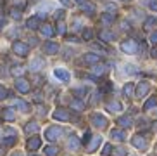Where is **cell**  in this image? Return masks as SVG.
Returning a JSON list of instances; mask_svg holds the SVG:
<instances>
[{
	"label": "cell",
	"mask_w": 157,
	"mask_h": 156,
	"mask_svg": "<svg viewBox=\"0 0 157 156\" xmlns=\"http://www.w3.org/2000/svg\"><path fill=\"white\" fill-rule=\"evenodd\" d=\"M92 137H93L92 133H90V132H86V133H85V137H83V142H85V144H88L90 141H92Z\"/></svg>",
	"instance_id": "42"
},
{
	"label": "cell",
	"mask_w": 157,
	"mask_h": 156,
	"mask_svg": "<svg viewBox=\"0 0 157 156\" xmlns=\"http://www.w3.org/2000/svg\"><path fill=\"white\" fill-rule=\"evenodd\" d=\"M40 31H42V35H45V37H54V35H56V30H54L50 24H42V26H40Z\"/></svg>",
	"instance_id": "20"
},
{
	"label": "cell",
	"mask_w": 157,
	"mask_h": 156,
	"mask_svg": "<svg viewBox=\"0 0 157 156\" xmlns=\"http://www.w3.org/2000/svg\"><path fill=\"white\" fill-rule=\"evenodd\" d=\"M12 156H23V154H21V153H14Z\"/></svg>",
	"instance_id": "52"
},
{
	"label": "cell",
	"mask_w": 157,
	"mask_h": 156,
	"mask_svg": "<svg viewBox=\"0 0 157 156\" xmlns=\"http://www.w3.org/2000/svg\"><path fill=\"white\" fill-rule=\"evenodd\" d=\"M150 55H152L154 59H157V47H154L152 51H150Z\"/></svg>",
	"instance_id": "46"
},
{
	"label": "cell",
	"mask_w": 157,
	"mask_h": 156,
	"mask_svg": "<svg viewBox=\"0 0 157 156\" xmlns=\"http://www.w3.org/2000/svg\"><path fill=\"white\" fill-rule=\"evenodd\" d=\"M62 4H64V5H71V2H69V0H62Z\"/></svg>",
	"instance_id": "50"
},
{
	"label": "cell",
	"mask_w": 157,
	"mask_h": 156,
	"mask_svg": "<svg viewBox=\"0 0 157 156\" xmlns=\"http://www.w3.org/2000/svg\"><path fill=\"white\" fill-rule=\"evenodd\" d=\"M62 133H64V130L60 129V127H56V125H54V127H48V129L45 130V137H47V141H52V142H54V141H57Z\"/></svg>",
	"instance_id": "3"
},
{
	"label": "cell",
	"mask_w": 157,
	"mask_h": 156,
	"mask_svg": "<svg viewBox=\"0 0 157 156\" xmlns=\"http://www.w3.org/2000/svg\"><path fill=\"white\" fill-rule=\"evenodd\" d=\"M102 21H104L105 24H111L112 21H114V16H112V14H109V12L102 14Z\"/></svg>",
	"instance_id": "33"
},
{
	"label": "cell",
	"mask_w": 157,
	"mask_h": 156,
	"mask_svg": "<svg viewBox=\"0 0 157 156\" xmlns=\"http://www.w3.org/2000/svg\"><path fill=\"white\" fill-rule=\"evenodd\" d=\"M117 125L123 127V129H129V127L133 125V120H131V116H129V115L119 116V118H117Z\"/></svg>",
	"instance_id": "13"
},
{
	"label": "cell",
	"mask_w": 157,
	"mask_h": 156,
	"mask_svg": "<svg viewBox=\"0 0 157 156\" xmlns=\"http://www.w3.org/2000/svg\"><path fill=\"white\" fill-rule=\"evenodd\" d=\"M83 61L85 63H88V64H98L102 61L100 54H93V52H88V54L83 55Z\"/></svg>",
	"instance_id": "9"
},
{
	"label": "cell",
	"mask_w": 157,
	"mask_h": 156,
	"mask_svg": "<svg viewBox=\"0 0 157 156\" xmlns=\"http://www.w3.org/2000/svg\"><path fill=\"white\" fill-rule=\"evenodd\" d=\"M90 121H92L93 123V127H97V129H105L107 127V123H109V121H107V118L105 116H102L100 113H93L92 116H90Z\"/></svg>",
	"instance_id": "4"
},
{
	"label": "cell",
	"mask_w": 157,
	"mask_h": 156,
	"mask_svg": "<svg viewBox=\"0 0 157 156\" xmlns=\"http://www.w3.org/2000/svg\"><path fill=\"white\" fill-rule=\"evenodd\" d=\"M2 118L7 120V121H12V120L16 118V113H14L12 109H10V108H7V109L2 111Z\"/></svg>",
	"instance_id": "24"
},
{
	"label": "cell",
	"mask_w": 157,
	"mask_h": 156,
	"mask_svg": "<svg viewBox=\"0 0 157 156\" xmlns=\"http://www.w3.org/2000/svg\"><path fill=\"white\" fill-rule=\"evenodd\" d=\"M16 88H17L19 92L26 94V92L31 90V85H29V82L26 78H17V80H16Z\"/></svg>",
	"instance_id": "7"
},
{
	"label": "cell",
	"mask_w": 157,
	"mask_h": 156,
	"mask_svg": "<svg viewBox=\"0 0 157 156\" xmlns=\"http://www.w3.org/2000/svg\"><path fill=\"white\" fill-rule=\"evenodd\" d=\"M38 130H40V125H38L36 121H28L26 127H24V132L26 133H36Z\"/></svg>",
	"instance_id": "18"
},
{
	"label": "cell",
	"mask_w": 157,
	"mask_h": 156,
	"mask_svg": "<svg viewBox=\"0 0 157 156\" xmlns=\"http://www.w3.org/2000/svg\"><path fill=\"white\" fill-rule=\"evenodd\" d=\"M40 146H42V141H40V137H36V135L28 139V142H26V147H28L29 151H36Z\"/></svg>",
	"instance_id": "12"
},
{
	"label": "cell",
	"mask_w": 157,
	"mask_h": 156,
	"mask_svg": "<svg viewBox=\"0 0 157 156\" xmlns=\"http://www.w3.org/2000/svg\"><path fill=\"white\" fill-rule=\"evenodd\" d=\"M92 38H93V30L85 28L83 30V40H92Z\"/></svg>",
	"instance_id": "32"
},
{
	"label": "cell",
	"mask_w": 157,
	"mask_h": 156,
	"mask_svg": "<svg viewBox=\"0 0 157 156\" xmlns=\"http://www.w3.org/2000/svg\"><path fill=\"white\" fill-rule=\"evenodd\" d=\"M7 97H9V90L4 85H0V99H7Z\"/></svg>",
	"instance_id": "37"
},
{
	"label": "cell",
	"mask_w": 157,
	"mask_h": 156,
	"mask_svg": "<svg viewBox=\"0 0 157 156\" xmlns=\"http://www.w3.org/2000/svg\"><path fill=\"white\" fill-rule=\"evenodd\" d=\"M57 33H60V35L66 33V24L62 23V21H59V24H57Z\"/></svg>",
	"instance_id": "38"
},
{
	"label": "cell",
	"mask_w": 157,
	"mask_h": 156,
	"mask_svg": "<svg viewBox=\"0 0 157 156\" xmlns=\"http://www.w3.org/2000/svg\"><path fill=\"white\" fill-rule=\"evenodd\" d=\"M121 24H123V30H128V28H129V26H128V23H126V21H123V23H121Z\"/></svg>",
	"instance_id": "49"
},
{
	"label": "cell",
	"mask_w": 157,
	"mask_h": 156,
	"mask_svg": "<svg viewBox=\"0 0 157 156\" xmlns=\"http://www.w3.org/2000/svg\"><path fill=\"white\" fill-rule=\"evenodd\" d=\"M57 153H59V149H57L56 146H47L45 147V154L47 156H57Z\"/></svg>",
	"instance_id": "30"
},
{
	"label": "cell",
	"mask_w": 157,
	"mask_h": 156,
	"mask_svg": "<svg viewBox=\"0 0 157 156\" xmlns=\"http://www.w3.org/2000/svg\"><path fill=\"white\" fill-rule=\"evenodd\" d=\"M10 14H12V18L14 19H21V10H19L17 7H14V9L10 10Z\"/></svg>",
	"instance_id": "40"
},
{
	"label": "cell",
	"mask_w": 157,
	"mask_h": 156,
	"mask_svg": "<svg viewBox=\"0 0 157 156\" xmlns=\"http://www.w3.org/2000/svg\"><path fill=\"white\" fill-rule=\"evenodd\" d=\"M111 137L116 139V141H124V139H126V133L123 132V130H119V129H114V130L111 132Z\"/></svg>",
	"instance_id": "22"
},
{
	"label": "cell",
	"mask_w": 157,
	"mask_h": 156,
	"mask_svg": "<svg viewBox=\"0 0 157 156\" xmlns=\"http://www.w3.org/2000/svg\"><path fill=\"white\" fill-rule=\"evenodd\" d=\"M71 108H73L74 111H83L85 109V104H83L81 99H73V101H71Z\"/></svg>",
	"instance_id": "25"
},
{
	"label": "cell",
	"mask_w": 157,
	"mask_h": 156,
	"mask_svg": "<svg viewBox=\"0 0 157 156\" xmlns=\"http://www.w3.org/2000/svg\"><path fill=\"white\" fill-rule=\"evenodd\" d=\"M105 108L109 111H111V113H119L121 109H123V106H121V102H117V101H109L105 104Z\"/></svg>",
	"instance_id": "17"
},
{
	"label": "cell",
	"mask_w": 157,
	"mask_h": 156,
	"mask_svg": "<svg viewBox=\"0 0 157 156\" xmlns=\"http://www.w3.org/2000/svg\"><path fill=\"white\" fill-rule=\"evenodd\" d=\"M26 26L29 28V30H36V28H40V19L35 16V18H29L28 21H26Z\"/></svg>",
	"instance_id": "23"
},
{
	"label": "cell",
	"mask_w": 157,
	"mask_h": 156,
	"mask_svg": "<svg viewBox=\"0 0 157 156\" xmlns=\"http://www.w3.org/2000/svg\"><path fill=\"white\" fill-rule=\"evenodd\" d=\"M123 94H124L126 97L133 96V94H135V85H133V83H131V82H128V83H126L124 87H123Z\"/></svg>",
	"instance_id": "27"
},
{
	"label": "cell",
	"mask_w": 157,
	"mask_h": 156,
	"mask_svg": "<svg viewBox=\"0 0 157 156\" xmlns=\"http://www.w3.org/2000/svg\"><path fill=\"white\" fill-rule=\"evenodd\" d=\"M131 144H133L135 147L142 149V151H145V149L148 147V141L145 137H142V135H135V137L131 139Z\"/></svg>",
	"instance_id": "5"
},
{
	"label": "cell",
	"mask_w": 157,
	"mask_h": 156,
	"mask_svg": "<svg viewBox=\"0 0 157 156\" xmlns=\"http://www.w3.org/2000/svg\"><path fill=\"white\" fill-rule=\"evenodd\" d=\"M155 24H157V18H152V16H148V18L145 19V23H143V28L150 30V28L155 26Z\"/></svg>",
	"instance_id": "29"
},
{
	"label": "cell",
	"mask_w": 157,
	"mask_h": 156,
	"mask_svg": "<svg viewBox=\"0 0 157 156\" xmlns=\"http://www.w3.org/2000/svg\"><path fill=\"white\" fill-rule=\"evenodd\" d=\"M73 94H74V96H78V99H79V97H83L85 94H86V88H83V87H81V88H74Z\"/></svg>",
	"instance_id": "36"
},
{
	"label": "cell",
	"mask_w": 157,
	"mask_h": 156,
	"mask_svg": "<svg viewBox=\"0 0 157 156\" xmlns=\"http://www.w3.org/2000/svg\"><path fill=\"white\" fill-rule=\"evenodd\" d=\"M16 144V137H7L4 139V146H14Z\"/></svg>",
	"instance_id": "39"
},
{
	"label": "cell",
	"mask_w": 157,
	"mask_h": 156,
	"mask_svg": "<svg viewBox=\"0 0 157 156\" xmlns=\"http://www.w3.org/2000/svg\"><path fill=\"white\" fill-rule=\"evenodd\" d=\"M150 40H152L154 43H157V31H154L152 35H150Z\"/></svg>",
	"instance_id": "47"
},
{
	"label": "cell",
	"mask_w": 157,
	"mask_h": 156,
	"mask_svg": "<svg viewBox=\"0 0 157 156\" xmlns=\"http://www.w3.org/2000/svg\"><path fill=\"white\" fill-rule=\"evenodd\" d=\"M74 2H79V4H83L85 0H74Z\"/></svg>",
	"instance_id": "53"
},
{
	"label": "cell",
	"mask_w": 157,
	"mask_h": 156,
	"mask_svg": "<svg viewBox=\"0 0 157 156\" xmlns=\"http://www.w3.org/2000/svg\"><path fill=\"white\" fill-rule=\"evenodd\" d=\"M154 106H157V96H152V97H150V99H148V101L143 104V109L148 111V109H152Z\"/></svg>",
	"instance_id": "28"
},
{
	"label": "cell",
	"mask_w": 157,
	"mask_h": 156,
	"mask_svg": "<svg viewBox=\"0 0 157 156\" xmlns=\"http://www.w3.org/2000/svg\"><path fill=\"white\" fill-rule=\"evenodd\" d=\"M81 10H83L85 14H88V16H92V14L95 12V4H92V2H83V4H81Z\"/></svg>",
	"instance_id": "19"
},
{
	"label": "cell",
	"mask_w": 157,
	"mask_h": 156,
	"mask_svg": "<svg viewBox=\"0 0 157 156\" xmlns=\"http://www.w3.org/2000/svg\"><path fill=\"white\" fill-rule=\"evenodd\" d=\"M114 156H126V149L124 147H117L114 151Z\"/></svg>",
	"instance_id": "41"
},
{
	"label": "cell",
	"mask_w": 157,
	"mask_h": 156,
	"mask_svg": "<svg viewBox=\"0 0 157 156\" xmlns=\"http://www.w3.org/2000/svg\"><path fill=\"white\" fill-rule=\"evenodd\" d=\"M12 51H14V54L24 57V55L29 54V45L28 43H24V42H21V40H16L14 43H12Z\"/></svg>",
	"instance_id": "2"
},
{
	"label": "cell",
	"mask_w": 157,
	"mask_h": 156,
	"mask_svg": "<svg viewBox=\"0 0 157 156\" xmlns=\"http://www.w3.org/2000/svg\"><path fill=\"white\" fill-rule=\"evenodd\" d=\"M102 142V137H98V135H95V137H92V141L86 144V149H88V153H93V151H97V147H98V144Z\"/></svg>",
	"instance_id": "14"
},
{
	"label": "cell",
	"mask_w": 157,
	"mask_h": 156,
	"mask_svg": "<svg viewBox=\"0 0 157 156\" xmlns=\"http://www.w3.org/2000/svg\"><path fill=\"white\" fill-rule=\"evenodd\" d=\"M10 73L14 75V76H21V75H24V68L23 66H14V68L10 69Z\"/></svg>",
	"instance_id": "31"
},
{
	"label": "cell",
	"mask_w": 157,
	"mask_h": 156,
	"mask_svg": "<svg viewBox=\"0 0 157 156\" xmlns=\"http://www.w3.org/2000/svg\"><path fill=\"white\" fill-rule=\"evenodd\" d=\"M140 49L138 42L133 40V38H128V40H123L121 42V51L124 52V54H136Z\"/></svg>",
	"instance_id": "1"
},
{
	"label": "cell",
	"mask_w": 157,
	"mask_h": 156,
	"mask_svg": "<svg viewBox=\"0 0 157 156\" xmlns=\"http://www.w3.org/2000/svg\"><path fill=\"white\" fill-rule=\"evenodd\" d=\"M45 66V61L42 59V57H35V59L31 61V64H29V68L33 69V71H40V69Z\"/></svg>",
	"instance_id": "16"
},
{
	"label": "cell",
	"mask_w": 157,
	"mask_h": 156,
	"mask_svg": "<svg viewBox=\"0 0 157 156\" xmlns=\"http://www.w3.org/2000/svg\"><path fill=\"white\" fill-rule=\"evenodd\" d=\"M148 7L152 10H157V0H150V4H148Z\"/></svg>",
	"instance_id": "44"
},
{
	"label": "cell",
	"mask_w": 157,
	"mask_h": 156,
	"mask_svg": "<svg viewBox=\"0 0 157 156\" xmlns=\"http://www.w3.org/2000/svg\"><path fill=\"white\" fill-rule=\"evenodd\" d=\"M29 2H31V4H36V2H40V0H29Z\"/></svg>",
	"instance_id": "51"
},
{
	"label": "cell",
	"mask_w": 157,
	"mask_h": 156,
	"mask_svg": "<svg viewBox=\"0 0 157 156\" xmlns=\"http://www.w3.org/2000/svg\"><path fill=\"white\" fill-rule=\"evenodd\" d=\"M155 153H157V146H155Z\"/></svg>",
	"instance_id": "54"
},
{
	"label": "cell",
	"mask_w": 157,
	"mask_h": 156,
	"mask_svg": "<svg viewBox=\"0 0 157 156\" xmlns=\"http://www.w3.org/2000/svg\"><path fill=\"white\" fill-rule=\"evenodd\" d=\"M12 104H16L19 109L23 111V113H28V111H29V104H28V102H24V101H21V99H16Z\"/></svg>",
	"instance_id": "26"
},
{
	"label": "cell",
	"mask_w": 157,
	"mask_h": 156,
	"mask_svg": "<svg viewBox=\"0 0 157 156\" xmlns=\"http://www.w3.org/2000/svg\"><path fill=\"white\" fill-rule=\"evenodd\" d=\"M43 51H45V54H48V55H56L57 52H59V45H57L56 42H47L45 47H43Z\"/></svg>",
	"instance_id": "11"
},
{
	"label": "cell",
	"mask_w": 157,
	"mask_h": 156,
	"mask_svg": "<svg viewBox=\"0 0 157 156\" xmlns=\"http://www.w3.org/2000/svg\"><path fill=\"white\" fill-rule=\"evenodd\" d=\"M98 38L104 40V42H112V40H116V35L112 31H109V30H102V31L98 33Z\"/></svg>",
	"instance_id": "15"
},
{
	"label": "cell",
	"mask_w": 157,
	"mask_h": 156,
	"mask_svg": "<svg viewBox=\"0 0 157 156\" xmlns=\"http://www.w3.org/2000/svg\"><path fill=\"white\" fill-rule=\"evenodd\" d=\"M52 118H54V120H57V121H67V120H69L71 116H69V113H67L66 109L59 108V109H56L54 113H52Z\"/></svg>",
	"instance_id": "8"
},
{
	"label": "cell",
	"mask_w": 157,
	"mask_h": 156,
	"mask_svg": "<svg viewBox=\"0 0 157 156\" xmlns=\"http://www.w3.org/2000/svg\"><path fill=\"white\" fill-rule=\"evenodd\" d=\"M126 73L135 75V73H138V69H135V66H126Z\"/></svg>",
	"instance_id": "43"
},
{
	"label": "cell",
	"mask_w": 157,
	"mask_h": 156,
	"mask_svg": "<svg viewBox=\"0 0 157 156\" xmlns=\"http://www.w3.org/2000/svg\"><path fill=\"white\" fill-rule=\"evenodd\" d=\"M148 90H150V83L143 80V82L138 83V87H136V90H135V96H136V97H143V96H147V94H148Z\"/></svg>",
	"instance_id": "6"
},
{
	"label": "cell",
	"mask_w": 157,
	"mask_h": 156,
	"mask_svg": "<svg viewBox=\"0 0 157 156\" xmlns=\"http://www.w3.org/2000/svg\"><path fill=\"white\" fill-rule=\"evenodd\" d=\"M105 71H107V69H105V66H104V64H102V66L97 64L95 68H93V73H95V75H104Z\"/></svg>",
	"instance_id": "34"
},
{
	"label": "cell",
	"mask_w": 157,
	"mask_h": 156,
	"mask_svg": "<svg viewBox=\"0 0 157 156\" xmlns=\"http://www.w3.org/2000/svg\"><path fill=\"white\" fill-rule=\"evenodd\" d=\"M64 14H66V12H64V10H62V9H60V10H57V14H56V18L59 19V21H60V19L64 18Z\"/></svg>",
	"instance_id": "45"
},
{
	"label": "cell",
	"mask_w": 157,
	"mask_h": 156,
	"mask_svg": "<svg viewBox=\"0 0 157 156\" xmlns=\"http://www.w3.org/2000/svg\"><path fill=\"white\" fill-rule=\"evenodd\" d=\"M112 154V146L111 144H105L104 149H102V156H111Z\"/></svg>",
	"instance_id": "35"
},
{
	"label": "cell",
	"mask_w": 157,
	"mask_h": 156,
	"mask_svg": "<svg viewBox=\"0 0 157 156\" xmlns=\"http://www.w3.org/2000/svg\"><path fill=\"white\" fill-rule=\"evenodd\" d=\"M54 75H56V78H59L60 82H69V78H71V75L66 71V69H62V68H56L54 69Z\"/></svg>",
	"instance_id": "10"
},
{
	"label": "cell",
	"mask_w": 157,
	"mask_h": 156,
	"mask_svg": "<svg viewBox=\"0 0 157 156\" xmlns=\"http://www.w3.org/2000/svg\"><path fill=\"white\" fill-rule=\"evenodd\" d=\"M152 132L157 133V121H154V123H152Z\"/></svg>",
	"instance_id": "48"
},
{
	"label": "cell",
	"mask_w": 157,
	"mask_h": 156,
	"mask_svg": "<svg viewBox=\"0 0 157 156\" xmlns=\"http://www.w3.org/2000/svg\"><path fill=\"white\" fill-rule=\"evenodd\" d=\"M67 147H69L71 151H76V149H79V139L76 137V135H71L69 141H67Z\"/></svg>",
	"instance_id": "21"
}]
</instances>
